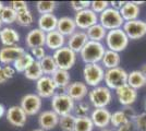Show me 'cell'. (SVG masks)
<instances>
[{"label": "cell", "mask_w": 146, "mask_h": 131, "mask_svg": "<svg viewBox=\"0 0 146 131\" xmlns=\"http://www.w3.org/2000/svg\"><path fill=\"white\" fill-rule=\"evenodd\" d=\"M25 53V49L21 46H10V47H3L0 49V63L9 66L18 60L20 57Z\"/></svg>", "instance_id": "obj_14"}, {"label": "cell", "mask_w": 146, "mask_h": 131, "mask_svg": "<svg viewBox=\"0 0 146 131\" xmlns=\"http://www.w3.org/2000/svg\"><path fill=\"white\" fill-rule=\"evenodd\" d=\"M88 88L84 82H72L64 90V93L69 95L73 100L81 102L88 94Z\"/></svg>", "instance_id": "obj_17"}, {"label": "cell", "mask_w": 146, "mask_h": 131, "mask_svg": "<svg viewBox=\"0 0 146 131\" xmlns=\"http://www.w3.org/2000/svg\"><path fill=\"white\" fill-rule=\"evenodd\" d=\"M74 22L76 24V27L81 30H87L94 24L98 23V15L91 9H85L76 12L74 17Z\"/></svg>", "instance_id": "obj_11"}, {"label": "cell", "mask_w": 146, "mask_h": 131, "mask_svg": "<svg viewBox=\"0 0 146 131\" xmlns=\"http://www.w3.org/2000/svg\"><path fill=\"white\" fill-rule=\"evenodd\" d=\"M90 102L95 108H106L112 100L111 91L107 86H96L93 87L88 92Z\"/></svg>", "instance_id": "obj_6"}, {"label": "cell", "mask_w": 146, "mask_h": 131, "mask_svg": "<svg viewBox=\"0 0 146 131\" xmlns=\"http://www.w3.org/2000/svg\"><path fill=\"white\" fill-rule=\"evenodd\" d=\"M31 55L36 61H40L44 57L46 56V51H45L44 47H36V48L31 49Z\"/></svg>", "instance_id": "obj_44"}, {"label": "cell", "mask_w": 146, "mask_h": 131, "mask_svg": "<svg viewBox=\"0 0 146 131\" xmlns=\"http://www.w3.org/2000/svg\"><path fill=\"white\" fill-rule=\"evenodd\" d=\"M104 81L106 86L111 90H117L118 87L125 84L128 81V72L121 67H117L113 69H108L105 71Z\"/></svg>", "instance_id": "obj_8"}, {"label": "cell", "mask_w": 146, "mask_h": 131, "mask_svg": "<svg viewBox=\"0 0 146 131\" xmlns=\"http://www.w3.org/2000/svg\"><path fill=\"white\" fill-rule=\"evenodd\" d=\"M83 76L86 85L99 86L105 78V70L99 63H87L83 69Z\"/></svg>", "instance_id": "obj_5"}, {"label": "cell", "mask_w": 146, "mask_h": 131, "mask_svg": "<svg viewBox=\"0 0 146 131\" xmlns=\"http://www.w3.org/2000/svg\"><path fill=\"white\" fill-rule=\"evenodd\" d=\"M2 25H3V23H2V21H1V19H0V30L2 29Z\"/></svg>", "instance_id": "obj_53"}, {"label": "cell", "mask_w": 146, "mask_h": 131, "mask_svg": "<svg viewBox=\"0 0 146 131\" xmlns=\"http://www.w3.org/2000/svg\"><path fill=\"white\" fill-rule=\"evenodd\" d=\"M59 119H60V117L52 109L51 110H44L38 116V125L40 127V129H43L45 131L51 130L59 125Z\"/></svg>", "instance_id": "obj_15"}, {"label": "cell", "mask_w": 146, "mask_h": 131, "mask_svg": "<svg viewBox=\"0 0 146 131\" xmlns=\"http://www.w3.org/2000/svg\"><path fill=\"white\" fill-rule=\"evenodd\" d=\"M105 39H106L108 49L116 51V53H120V51L125 49L128 47L129 41H130L122 29L108 31Z\"/></svg>", "instance_id": "obj_3"}, {"label": "cell", "mask_w": 146, "mask_h": 131, "mask_svg": "<svg viewBox=\"0 0 146 131\" xmlns=\"http://www.w3.org/2000/svg\"><path fill=\"white\" fill-rule=\"evenodd\" d=\"M45 43H46V33H44L39 29L31 30L25 36V44L31 49L36 47H44Z\"/></svg>", "instance_id": "obj_18"}, {"label": "cell", "mask_w": 146, "mask_h": 131, "mask_svg": "<svg viewBox=\"0 0 146 131\" xmlns=\"http://www.w3.org/2000/svg\"><path fill=\"white\" fill-rule=\"evenodd\" d=\"M134 127L137 129V131H146V112L137 114L136 117L133 120Z\"/></svg>", "instance_id": "obj_41"}, {"label": "cell", "mask_w": 146, "mask_h": 131, "mask_svg": "<svg viewBox=\"0 0 146 131\" xmlns=\"http://www.w3.org/2000/svg\"><path fill=\"white\" fill-rule=\"evenodd\" d=\"M42 98L37 94H26L21 100V108L24 110L26 116H34L42 108Z\"/></svg>", "instance_id": "obj_10"}, {"label": "cell", "mask_w": 146, "mask_h": 131, "mask_svg": "<svg viewBox=\"0 0 146 131\" xmlns=\"http://www.w3.org/2000/svg\"><path fill=\"white\" fill-rule=\"evenodd\" d=\"M119 12L121 14L122 19L124 20V22L137 20L140 15V7L135 5L133 1H128L119 10Z\"/></svg>", "instance_id": "obj_24"}, {"label": "cell", "mask_w": 146, "mask_h": 131, "mask_svg": "<svg viewBox=\"0 0 146 131\" xmlns=\"http://www.w3.org/2000/svg\"><path fill=\"white\" fill-rule=\"evenodd\" d=\"M75 120L76 117L69 114L66 116H61L59 119V126H60L62 131H74V127H75Z\"/></svg>", "instance_id": "obj_35"}, {"label": "cell", "mask_w": 146, "mask_h": 131, "mask_svg": "<svg viewBox=\"0 0 146 131\" xmlns=\"http://www.w3.org/2000/svg\"><path fill=\"white\" fill-rule=\"evenodd\" d=\"M57 31L63 36H71L76 31V24L74 22V19L70 17H62L60 19H58Z\"/></svg>", "instance_id": "obj_25"}, {"label": "cell", "mask_w": 146, "mask_h": 131, "mask_svg": "<svg viewBox=\"0 0 146 131\" xmlns=\"http://www.w3.org/2000/svg\"><path fill=\"white\" fill-rule=\"evenodd\" d=\"M1 68H2V67H1V66H0V70H1Z\"/></svg>", "instance_id": "obj_56"}, {"label": "cell", "mask_w": 146, "mask_h": 131, "mask_svg": "<svg viewBox=\"0 0 146 131\" xmlns=\"http://www.w3.org/2000/svg\"><path fill=\"white\" fill-rule=\"evenodd\" d=\"M140 71L142 72V73H143V75H144V76L146 78V63H145V65H143V66H142V68H141Z\"/></svg>", "instance_id": "obj_50"}, {"label": "cell", "mask_w": 146, "mask_h": 131, "mask_svg": "<svg viewBox=\"0 0 146 131\" xmlns=\"http://www.w3.org/2000/svg\"><path fill=\"white\" fill-rule=\"evenodd\" d=\"M110 118L111 114L106 108H95L91 114V119L94 124V127H98L100 129L110 125Z\"/></svg>", "instance_id": "obj_19"}, {"label": "cell", "mask_w": 146, "mask_h": 131, "mask_svg": "<svg viewBox=\"0 0 146 131\" xmlns=\"http://www.w3.org/2000/svg\"><path fill=\"white\" fill-rule=\"evenodd\" d=\"M0 39L5 47L17 46V44L20 41V34L12 27L6 26L0 30Z\"/></svg>", "instance_id": "obj_21"}, {"label": "cell", "mask_w": 146, "mask_h": 131, "mask_svg": "<svg viewBox=\"0 0 146 131\" xmlns=\"http://www.w3.org/2000/svg\"><path fill=\"white\" fill-rule=\"evenodd\" d=\"M35 61V59L33 58V56L30 53L25 51L22 56L19 58L18 60H15L13 63V68L17 72H23L24 73L25 70L29 68L30 66H32V63Z\"/></svg>", "instance_id": "obj_30"}, {"label": "cell", "mask_w": 146, "mask_h": 131, "mask_svg": "<svg viewBox=\"0 0 146 131\" xmlns=\"http://www.w3.org/2000/svg\"><path fill=\"white\" fill-rule=\"evenodd\" d=\"M56 3L55 1H38L36 3V10L38 13L42 14H48V13H52L56 9Z\"/></svg>", "instance_id": "obj_38"}, {"label": "cell", "mask_w": 146, "mask_h": 131, "mask_svg": "<svg viewBox=\"0 0 146 131\" xmlns=\"http://www.w3.org/2000/svg\"><path fill=\"white\" fill-rule=\"evenodd\" d=\"M90 105L86 102H79L76 105H74V116L78 117H86L90 112Z\"/></svg>", "instance_id": "obj_39"}, {"label": "cell", "mask_w": 146, "mask_h": 131, "mask_svg": "<svg viewBox=\"0 0 146 131\" xmlns=\"http://www.w3.org/2000/svg\"><path fill=\"white\" fill-rule=\"evenodd\" d=\"M6 108H5V106L2 105V104H0V118L6 114Z\"/></svg>", "instance_id": "obj_49"}, {"label": "cell", "mask_w": 146, "mask_h": 131, "mask_svg": "<svg viewBox=\"0 0 146 131\" xmlns=\"http://www.w3.org/2000/svg\"><path fill=\"white\" fill-rule=\"evenodd\" d=\"M123 112H124V114H125V116L128 117V119L130 120V121H133L134 118L136 117V112H134V109L132 108V107H130V106H127V107H124V109H122Z\"/></svg>", "instance_id": "obj_46"}, {"label": "cell", "mask_w": 146, "mask_h": 131, "mask_svg": "<svg viewBox=\"0 0 146 131\" xmlns=\"http://www.w3.org/2000/svg\"><path fill=\"white\" fill-rule=\"evenodd\" d=\"M100 131H115L113 129H111V128H108V127H106V128H103Z\"/></svg>", "instance_id": "obj_51"}, {"label": "cell", "mask_w": 146, "mask_h": 131, "mask_svg": "<svg viewBox=\"0 0 146 131\" xmlns=\"http://www.w3.org/2000/svg\"><path fill=\"white\" fill-rule=\"evenodd\" d=\"M10 7H11L17 13L20 12V11H23V10L29 9L27 3H26L25 1H12V2L10 3Z\"/></svg>", "instance_id": "obj_45"}, {"label": "cell", "mask_w": 146, "mask_h": 131, "mask_svg": "<svg viewBox=\"0 0 146 131\" xmlns=\"http://www.w3.org/2000/svg\"><path fill=\"white\" fill-rule=\"evenodd\" d=\"M32 131H45V130H43V129L39 128V129H34V130H32Z\"/></svg>", "instance_id": "obj_54"}, {"label": "cell", "mask_w": 146, "mask_h": 131, "mask_svg": "<svg viewBox=\"0 0 146 131\" xmlns=\"http://www.w3.org/2000/svg\"><path fill=\"white\" fill-rule=\"evenodd\" d=\"M85 32L87 34L88 41L99 42V43H102V41L105 39L106 35H107V30H105V27L102 24H99V23L94 24L90 29H87Z\"/></svg>", "instance_id": "obj_27"}, {"label": "cell", "mask_w": 146, "mask_h": 131, "mask_svg": "<svg viewBox=\"0 0 146 131\" xmlns=\"http://www.w3.org/2000/svg\"><path fill=\"white\" fill-rule=\"evenodd\" d=\"M51 79L56 84V87L60 90H66L70 84V73L67 70L57 69V71L51 75Z\"/></svg>", "instance_id": "obj_28"}, {"label": "cell", "mask_w": 146, "mask_h": 131, "mask_svg": "<svg viewBox=\"0 0 146 131\" xmlns=\"http://www.w3.org/2000/svg\"><path fill=\"white\" fill-rule=\"evenodd\" d=\"M3 3H2V2H1V1H0V12H1V10H2V9H3Z\"/></svg>", "instance_id": "obj_52"}, {"label": "cell", "mask_w": 146, "mask_h": 131, "mask_svg": "<svg viewBox=\"0 0 146 131\" xmlns=\"http://www.w3.org/2000/svg\"><path fill=\"white\" fill-rule=\"evenodd\" d=\"M122 30L129 39H140L146 35V22L143 20H133L124 22Z\"/></svg>", "instance_id": "obj_9"}, {"label": "cell", "mask_w": 146, "mask_h": 131, "mask_svg": "<svg viewBox=\"0 0 146 131\" xmlns=\"http://www.w3.org/2000/svg\"><path fill=\"white\" fill-rule=\"evenodd\" d=\"M133 129H134L133 121H129L127 124L120 126L119 128H117L115 131H133Z\"/></svg>", "instance_id": "obj_47"}, {"label": "cell", "mask_w": 146, "mask_h": 131, "mask_svg": "<svg viewBox=\"0 0 146 131\" xmlns=\"http://www.w3.org/2000/svg\"><path fill=\"white\" fill-rule=\"evenodd\" d=\"M57 24H58V18L54 13H48V14H42L38 19V29L42 30L44 33H49L57 30Z\"/></svg>", "instance_id": "obj_22"}, {"label": "cell", "mask_w": 146, "mask_h": 131, "mask_svg": "<svg viewBox=\"0 0 146 131\" xmlns=\"http://www.w3.org/2000/svg\"><path fill=\"white\" fill-rule=\"evenodd\" d=\"M94 124L92 121L91 117H78L75 120L74 131H93Z\"/></svg>", "instance_id": "obj_34"}, {"label": "cell", "mask_w": 146, "mask_h": 131, "mask_svg": "<svg viewBox=\"0 0 146 131\" xmlns=\"http://www.w3.org/2000/svg\"><path fill=\"white\" fill-rule=\"evenodd\" d=\"M56 84L50 75H43L36 81V92L40 98H49L56 94Z\"/></svg>", "instance_id": "obj_12"}, {"label": "cell", "mask_w": 146, "mask_h": 131, "mask_svg": "<svg viewBox=\"0 0 146 131\" xmlns=\"http://www.w3.org/2000/svg\"><path fill=\"white\" fill-rule=\"evenodd\" d=\"M105 46L99 42H93L88 41L85 44V46L80 51V55L82 60L87 63H98L102 61L105 54Z\"/></svg>", "instance_id": "obj_1"}, {"label": "cell", "mask_w": 146, "mask_h": 131, "mask_svg": "<svg viewBox=\"0 0 146 131\" xmlns=\"http://www.w3.org/2000/svg\"><path fill=\"white\" fill-rule=\"evenodd\" d=\"M107 8H109V2L108 1H92L90 9L97 14V13L104 12Z\"/></svg>", "instance_id": "obj_42"}, {"label": "cell", "mask_w": 146, "mask_h": 131, "mask_svg": "<svg viewBox=\"0 0 146 131\" xmlns=\"http://www.w3.org/2000/svg\"><path fill=\"white\" fill-rule=\"evenodd\" d=\"M116 95L119 103L124 107H127L131 106L136 100V98H137V91L132 88L130 85H128L125 83V84H123V85L117 88Z\"/></svg>", "instance_id": "obj_13"}, {"label": "cell", "mask_w": 146, "mask_h": 131, "mask_svg": "<svg viewBox=\"0 0 146 131\" xmlns=\"http://www.w3.org/2000/svg\"><path fill=\"white\" fill-rule=\"evenodd\" d=\"M99 24H102L107 31H112L117 29H122L124 24V20L122 19L120 12L113 9V8H107L104 12L100 13L99 15Z\"/></svg>", "instance_id": "obj_2"}, {"label": "cell", "mask_w": 146, "mask_h": 131, "mask_svg": "<svg viewBox=\"0 0 146 131\" xmlns=\"http://www.w3.org/2000/svg\"><path fill=\"white\" fill-rule=\"evenodd\" d=\"M124 1H111L109 2V5H111V8H113V9H116V10H120L122 7L124 6Z\"/></svg>", "instance_id": "obj_48"}, {"label": "cell", "mask_w": 146, "mask_h": 131, "mask_svg": "<svg viewBox=\"0 0 146 131\" xmlns=\"http://www.w3.org/2000/svg\"><path fill=\"white\" fill-rule=\"evenodd\" d=\"M39 63H40V67H42L44 75H50L51 76L57 71V69H58L55 59H54V57L51 56V55H46L39 61Z\"/></svg>", "instance_id": "obj_31"}, {"label": "cell", "mask_w": 146, "mask_h": 131, "mask_svg": "<svg viewBox=\"0 0 146 131\" xmlns=\"http://www.w3.org/2000/svg\"><path fill=\"white\" fill-rule=\"evenodd\" d=\"M145 112H146V100H145Z\"/></svg>", "instance_id": "obj_55"}, {"label": "cell", "mask_w": 146, "mask_h": 131, "mask_svg": "<svg viewBox=\"0 0 146 131\" xmlns=\"http://www.w3.org/2000/svg\"><path fill=\"white\" fill-rule=\"evenodd\" d=\"M130 120L128 119V117L125 116V114L123 110H117L113 114H111V118H110V125H112L115 128H119L120 126L124 125L129 122Z\"/></svg>", "instance_id": "obj_37"}, {"label": "cell", "mask_w": 146, "mask_h": 131, "mask_svg": "<svg viewBox=\"0 0 146 131\" xmlns=\"http://www.w3.org/2000/svg\"><path fill=\"white\" fill-rule=\"evenodd\" d=\"M43 75L44 73L43 70H42V67H40V63H39V61H36V60L32 63V66H30L24 72L25 78L29 79V80H32V81L39 80Z\"/></svg>", "instance_id": "obj_32"}, {"label": "cell", "mask_w": 146, "mask_h": 131, "mask_svg": "<svg viewBox=\"0 0 146 131\" xmlns=\"http://www.w3.org/2000/svg\"><path fill=\"white\" fill-rule=\"evenodd\" d=\"M74 100L66 93L55 94L51 97V108L59 117L71 114L74 109Z\"/></svg>", "instance_id": "obj_4"}, {"label": "cell", "mask_w": 146, "mask_h": 131, "mask_svg": "<svg viewBox=\"0 0 146 131\" xmlns=\"http://www.w3.org/2000/svg\"><path fill=\"white\" fill-rule=\"evenodd\" d=\"M54 59L58 69L69 71L76 63V53L70 49L68 46H63L54 53Z\"/></svg>", "instance_id": "obj_7"}, {"label": "cell", "mask_w": 146, "mask_h": 131, "mask_svg": "<svg viewBox=\"0 0 146 131\" xmlns=\"http://www.w3.org/2000/svg\"><path fill=\"white\" fill-rule=\"evenodd\" d=\"M66 44V36H63L59 32L52 31L46 34V43L45 45L51 50H58L63 47Z\"/></svg>", "instance_id": "obj_23"}, {"label": "cell", "mask_w": 146, "mask_h": 131, "mask_svg": "<svg viewBox=\"0 0 146 131\" xmlns=\"http://www.w3.org/2000/svg\"><path fill=\"white\" fill-rule=\"evenodd\" d=\"M7 120L14 127H24L26 124L27 116L24 110L21 108V106H11L6 112Z\"/></svg>", "instance_id": "obj_16"}, {"label": "cell", "mask_w": 146, "mask_h": 131, "mask_svg": "<svg viewBox=\"0 0 146 131\" xmlns=\"http://www.w3.org/2000/svg\"><path fill=\"white\" fill-rule=\"evenodd\" d=\"M127 84L137 91L139 88L146 85V78L143 75V73L141 72L140 70H134L132 72L128 73Z\"/></svg>", "instance_id": "obj_29"}, {"label": "cell", "mask_w": 146, "mask_h": 131, "mask_svg": "<svg viewBox=\"0 0 146 131\" xmlns=\"http://www.w3.org/2000/svg\"><path fill=\"white\" fill-rule=\"evenodd\" d=\"M15 70L13 68L12 66H5V67H2L1 70H0V84L1 83H5L7 82L9 79H12L14 74H15Z\"/></svg>", "instance_id": "obj_40"}, {"label": "cell", "mask_w": 146, "mask_h": 131, "mask_svg": "<svg viewBox=\"0 0 146 131\" xmlns=\"http://www.w3.org/2000/svg\"><path fill=\"white\" fill-rule=\"evenodd\" d=\"M0 19L3 24H12L17 22V12L10 6H5L0 12Z\"/></svg>", "instance_id": "obj_33"}, {"label": "cell", "mask_w": 146, "mask_h": 131, "mask_svg": "<svg viewBox=\"0 0 146 131\" xmlns=\"http://www.w3.org/2000/svg\"><path fill=\"white\" fill-rule=\"evenodd\" d=\"M88 42V37L85 31H75L68 38V47L74 53H80Z\"/></svg>", "instance_id": "obj_20"}, {"label": "cell", "mask_w": 146, "mask_h": 131, "mask_svg": "<svg viewBox=\"0 0 146 131\" xmlns=\"http://www.w3.org/2000/svg\"><path fill=\"white\" fill-rule=\"evenodd\" d=\"M120 63H121V57L119 55V53L109 49L105 51L103 59H102L103 68L105 67V68H107V70L117 68V67H120Z\"/></svg>", "instance_id": "obj_26"}, {"label": "cell", "mask_w": 146, "mask_h": 131, "mask_svg": "<svg viewBox=\"0 0 146 131\" xmlns=\"http://www.w3.org/2000/svg\"><path fill=\"white\" fill-rule=\"evenodd\" d=\"M70 5L73 10H75L76 12H80L82 10L91 8V1H71Z\"/></svg>", "instance_id": "obj_43"}, {"label": "cell", "mask_w": 146, "mask_h": 131, "mask_svg": "<svg viewBox=\"0 0 146 131\" xmlns=\"http://www.w3.org/2000/svg\"><path fill=\"white\" fill-rule=\"evenodd\" d=\"M17 22L21 26H30L34 22V17L29 9L17 13Z\"/></svg>", "instance_id": "obj_36"}]
</instances>
